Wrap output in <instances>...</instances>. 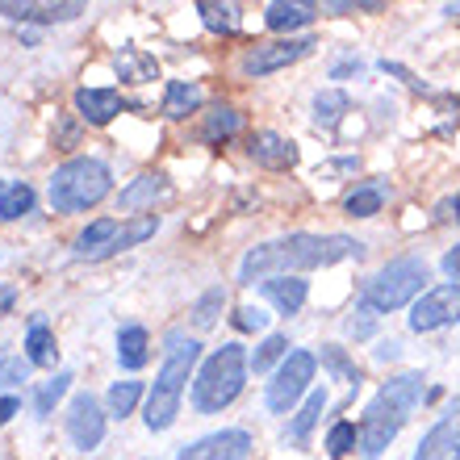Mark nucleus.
<instances>
[{
	"label": "nucleus",
	"mask_w": 460,
	"mask_h": 460,
	"mask_svg": "<svg viewBox=\"0 0 460 460\" xmlns=\"http://www.w3.org/2000/svg\"><path fill=\"white\" fill-rule=\"evenodd\" d=\"M427 398V376L423 373H398L389 376L385 385L373 394V402L364 406V419H360V456L364 460H376L381 452L398 439V431L406 427L419 402Z\"/></svg>",
	"instance_id": "2"
},
{
	"label": "nucleus",
	"mask_w": 460,
	"mask_h": 460,
	"mask_svg": "<svg viewBox=\"0 0 460 460\" xmlns=\"http://www.w3.org/2000/svg\"><path fill=\"white\" fill-rule=\"evenodd\" d=\"M314 50V38H277V42H260L255 50H247L239 63L243 75H272L280 67H289V63L305 59Z\"/></svg>",
	"instance_id": "9"
},
{
	"label": "nucleus",
	"mask_w": 460,
	"mask_h": 460,
	"mask_svg": "<svg viewBox=\"0 0 460 460\" xmlns=\"http://www.w3.org/2000/svg\"><path fill=\"white\" fill-rule=\"evenodd\" d=\"M138 398H143V385H138V381H118V385L110 389V414H113V419H126V414H134Z\"/></svg>",
	"instance_id": "32"
},
{
	"label": "nucleus",
	"mask_w": 460,
	"mask_h": 460,
	"mask_svg": "<svg viewBox=\"0 0 460 460\" xmlns=\"http://www.w3.org/2000/svg\"><path fill=\"white\" fill-rule=\"evenodd\" d=\"M110 189H113V176L105 159H93V155L67 159L50 176V206L59 209V214H80V209L105 201Z\"/></svg>",
	"instance_id": "6"
},
{
	"label": "nucleus",
	"mask_w": 460,
	"mask_h": 460,
	"mask_svg": "<svg viewBox=\"0 0 460 460\" xmlns=\"http://www.w3.org/2000/svg\"><path fill=\"white\" fill-rule=\"evenodd\" d=\"M356 444H360V427L348 423V419H340V423L327 431V452L331 456H348Z\"/></svg>",
	"instance_id": "34"
},
{
	"label": "nucleus",
	"mask_w": 460,
	"mask_h": 460,
	"mask_svg": "<svg viewBox=\"0 0 460 460\" xmlns=\"http://www.w3.org/2000/svg\"><path fill=\"white\" fill-rule=\"evenodd\" d=\"M34 209V189L30 184H0V218L13 222Z\"/></svg>",
	"instance_id": "28"
},
{
	"label": "nucleus",
	"mask_w": 460,
	"mask_h": 460,
	"mask_svg": "<svg viewBox=\"0 0 460 460\" xmlns=\"http://www.w3.org/2000/svg\"><path fill=\"white\" fill-rule=\"evenodd\" d=\"M314 368H318L314 351H289V356L280 360V368L272 373V381H268V394H264L268 411L289 414L293 406H297V398L310 389V381H314Z\"/></svg>",
	"instance_id": "8"
},
{
	"label": "nucleus",
	"mask_w": 460,
	"mask_h": 460,
	"mask_svg": "<svg viewBox=\"0 0 460 460\" xmlns=\"http://www.w3.org/2000/svg\"><path fill=\"white\" fill-rule=\"evenodd\" d=\"M389 181H364V184H356L348 197H343V209H348L351 218H376L381 209H385V201H389Z\"/></svg>",
	"instance_id": "17"
},
{
	"label": "nucleus",
	"mask_w": 460,
	"mask_h": 460,
	"mask_svg": "<svg viewBox=\"0 0 460 460\" xmlns=\"http://www.w3.org/2000/svg\"><path fill=\"white\" fill-rule=\"evenodd\" d=\"M348 110H351V97L340 93V88H327V93H318L314 97V121L323 126V130H335Z\"/></svg>",
	"instance_id": "26"
},
{
	"label": "nucleus",
	"mask_w": 460,
	"mask_h": 460,
	"mask_svg": "<svg viewBox=\"0 0 460 460\" xmlns=\"http://www.w3.org/2000/svg\"><path fill=\"white\" fill-rule=\"evenodd\" d=\"M197 13L214 34H230L239 25V4H197Z\"/></svg>",
	"instance_id": "31"
},
{
	"label": "nucleus",
	"mask_w": 460,
	"mask_h": 460,
	"mask_svg": "<svg viewBox=\"0 0 460 460\" xmlns=\"http://www.w3.org/2000/svg\"><path fill=\"white\" fill-rule=\"evenodd\" d=\"M252 159L260 164V168H268V172H285V168L297 164V146H293L285 134H277V130H260L252 138Z\"/></svg>",
	"instance_id": "15"
},
{
	"label": "nucleus",
	"mask_w": 460,
	"mask_h": 460,
	"mask_svg": "<svg viewBox=\"0 0 460 460\" xmlns=\"http://www.w3.org/2000/svg\"><path fill=\"white\" fill-rule=\"evenodd\" d=\"M436 222H460V193H452V197H444L436 206Z\"/></svg>",
	"instance_id": "37"
},
{
	"label": "nucleus",
	"mask_w": 460,
	"mask_h": 460,
	"mask_svg": "<svg viewBox=\"0 0 460 460\" xmlns=\"http://www.w3.org/2000/svg\"><path fill=\"white\" fill-rule=\"evenodd\" d=\"M260 289H264V297L277 305L280 314H297L305 305V297H310V285L297 277H272V280H264Z\"/></svg>",
	"instance_id": "18"
},
{
	"label": "nucleus",
	"mask_w": 460,
	"mask_h": 460,
	"mask_svg": "<svg viewBox=\"0 0 460 460\" xmlns=\"http://www.w3.org/2000/svg\"><path fill=\"white\" fill-rule=\"evenodd\" d=\"M348 72H360V59H340L335 67H331V80H343Z\"/></svg>",
	"instance_id": "42"
},
{
	"label": "nucleus",
	"mask_w": 460,
	"mask_h": 460,
	"mask_svg": "<svg viewBox=\"0 0 460 460\" xmlns=\"http://www.w3.org/2000/svg\"><path fill=\"white\" fill-rule=\"evenodd\" d=\"M439 268H444V272H448L452 280H460V243H456V247H452L448 255H444V264H439Z\"/></svg>",
	"instance_id": "38"
},
{
	"label": "nucleus",
	"mask_w": 460,
	"mask_h": 460,
	"mask_svg": "<svg viewBox=\"0 0 460 460\" xmlns=\"http://www.w3.org/2000/svg\"><path fill=\"white\" fill-rule=\"evenodd\" d=\"M168 176L164 172H143L134 184H126L121 189V209H146V206H155L159 197H168Z\"/></svg>",
	"instance_id": "19"
},
{
	"label": "nucleus",
	"mask_w": 460,
	"mask_h": 460,
	"mask_svg": "<svg viewBox=\"0 0 460 460\" xmlns=\"http://www.w3.org/2000/svg\"><path fill=\"white\" fill-rule=\"evenodd\" d=\"M456 323H460V285L427 289L411 310V331H419V335L439 331V327H456Z\"/></svg>",
	"instance_id": "10"
},
{
	"label": "nucleus",
	"mask_w": 460,
	"mask_h": 460,
	"mask_svg": "<svg viewBox=\"0 0 460 460\" xmlns=\"http://www.w3.org/2000/svg\"><path fill=\"white\" fill-rule=\"evenodd\" d=\"M17 411H22V402L13 398V394H9V398H0V427L9 423V419H13V414H17Z\"/></svg>",
	"instance_id": "41"
},
{
	"label": "nucleus",
	"mask_w": 460,
	"mask_h": 460,
	"mask_svg": "<svg viewBox=\"0 0 460 460\" xmlns=\"http://www.w3.org/2000/svg\"><path fill=\"white\" fill-rule=\"evenodd\" d=\"M427 280H431V268H427V260H419V255L389 260L376 277L364 280L360 310H368V314H389V310H402V305H411L414 297L423 293Z\"/></svg>",
	"instance_id": "5"
},
{
	"label": "nucleus",
	"mask_w": 460,
	"mask_h": 460,
	"mask_svg": "<svg viewBox=\"0 0 460 460\" xmlns=\"http://www.w3.org/2000/svg\"><path fill=\"white\" fill-rule=\"evenodd\" d=\"M318 17V4H285V0H277V4H268L264 9V25L268 30H297V25H310Z\"/></svg>",
	"instance_id": "25"
},
{
	"label": "nucleus",
	"mask_w": 460,
	"mask_h": 460,
	"mask_svg": "<svg viewBox=\"0 0 460 460\" xmlns=\"http://www.w3.org/2000/svg\"><path fill=\"white\" fill-rule=\"evenodd\" d=\"M247 452H252V436L243 427H226V431H214V436L184 444L176 460H247Z\"/></svg>",
	"instance_id": "13"
},
{
	"label": "nucleus",
	"mask_w": 460,
	"mask_h": 460,
	"mask_svg": "<svg viewBox=\"0 0 460 460\" xmlns=\"http://www.w3.org/2000/svg\"><path fill=\"white\" fill-rule=\"evenodd\" d=\"M411 460H460V398L448 402V411L439 414V423L427 427Z\"/></svg>",
	"instance_id": "11"
},
{
	"label": "nucleus",
	"mask_w": 460,
	"mask_h": 460,
	"mask_svg": "<svg viewBox=\"0 0 460 460\" xmlns=\"http://www.w3.org/2000/svg\"><path fill=\"white\" fill-rule=\"evenodd\" d=\"M67 439L80 452L101 448V439H105V414H101V402L93 394H75L72 406H67Z\"/></svg>",
	"instance_id": "12"
},
{
	"label": "nucleus",
	"mask_w": 460,
	"mask_h": 460,
	"mask_svg": "<svg viewBox=\"0 0 460 460\" xmlns=\"http://www.w3.org/2000/svg\"><path fill=\"white\" fill-rule=\"evenodd\" d=\"M323 368H327L331 376L348 381L351 389H360V381H364V373L356 368V360H348V351H343L340 343H323Z\"/></svg>",
	"instance_id": "27"
},
{
	"label": "nucleus",
	"mask_w": 460,
	"mask_h": 460,
	"mask_svg": "<svg viewBox=\"0 0 460 460\" xmlns=\"http://www.w3.org/2000/svg\"><path fill=\"white\" fill-rule=\"evenodd\" d=\"M30 368H34V364L22 360V356H9V360H0V389L22 385L25 376H30Z\"/></svg>",
	"instance_id": "35"
},
{
	"label": "nucleus",
	"mask_w": 460,
	"mask_h": 460,
	"mask_svg": "<svg viewBox=\"0 0 460 460\" xmlns=\"http://www.w3.org/2000/svg\"><path fill=\"white\" fill-rule=\"evenodd\" d=\"M373 356H376L381 364H385V360H398V356H402V343H398V340H389V343H381V348H376Z\"/></svg>",
	"instance_id": "39"
},
{
	"label": "nucleus",
	"mask_w": 460,
	"mask_h": 460,
	"mask_svg": "<svg viewBox=\"0 0 460 460\" xmlns=\"http://www.w3.org/2000/svg\"><path fill=\"white\" fill-rule=\"evenodd\" d=\"M75 110L93 126H105V121H113L121 113V93L118 88H80L75 93Z\"/></svg>",
	"instance_id": "16"
},
{
	"label": "nucleus",
	"mask_w": 460,
	"mask_h": 460,
	"mask_svg": "<svg viewBox=\"0 0 460 460\" xmlns=\"http://www.w3.org/2000/svg\"><path fill=\"white\" fill-rule=\"evenodd\" d=\"M197 360H201V343L189 340L184 331H172L168 335V356H164V368H159L155 385L146 394V427L151 431H168L181 414V402H184V385L193 376Z\"/></svg>",
	"instance_id": "3"
},
{
	"label": "nucleus",
	"mask_w": 460,
	"mask_h": 460,
	"mask_svg": "<svg viewBox=\"0 0 460 460\" xmlns=\"http://www.w3.org/2000/svg\"><path fill=\"white\" fill-rule=\"evenodd\" d=\"M159 230V218L155 214H138L130 222H118V218H97L93 226H84L75 234L72 252L75 260H110V255H121L138 247L143 239H151Z\"/></svg>",
	"instance_id": "7"
},
{
	"label": "nucleus",
	"mask_w": 460,
	"mask_h": 460,
	"mask_svg": "<svg viewBox=\"0 0 460 460\" xmlns=\"http://www.w3.org/2000/svg\"><path fill=\"white\" fill-rule=\"evenodd\" d=\"M0 305H4V310L13 305V289H0Z\"/></svg>",
	"instance_id": "43"
},
{
	"label": "nucleus",
	"mask_w": 460,
	"mask_h": 460,
	"mask_svg": "<svg viewBox=\"0 0 460 460\" xmlns=\"http://www.w3.org/2000/svg\"><path fill=\"white\" fill-rule=\"evenodd\" d=\"M364 243L351 234H310V230H293L285 239H268L243 255L239 285H264L272 277H289V272H310V268H331L340 260H360Z\"/></svg>",
	"instance_id": "1"
},
{
	"label": "nucleus",
	"mask_w": 460,
	"mask_h": 460,
	"mask_svg": "<svg viewBox=\"0 0 460 460\" xmlns=\"http://www.w3.org/2000/svg\"><path fill=\"white\" fill-rule=\"evenodd\" d=\"M348 331L356 335V340H368V335H373V318H351Z\"/></svg>",
	"instance_id": "40"
},
{
	"label": "nucleus",
	"mask_w": 460,
	"mask_h": 460,
	"mask_svg": "<svg viewBox=\"0 0 460 460\" xmlns=\"http://www.w3.org/2000/svg\"><path fill=\"white\" fill-rule=\"evenodd\" d=\"M444 13H448V17H456V13H460V4H444Z\"/></svg>",
	"instance_id": "44"
},
{
	"label": "nucleus",
	"mask_w": 460,
	"mask_h": 460,
	"mask_svg": "<svg viewBox=\"0 0 460 460\" xmlns=\"http://www.w3.org/2000/svg\"><path fill=\"white\" fill-rule=\"evenodd\" d=\"M25 360L34 368H50L59 360V348H55V335H50V323L47 318H34L30 331H25Z\"/></svg>",
	"instance_id": "21"
},
{
	"label": "nucleus",
	"mask_w": 460,
	"mask_h": 460,
	"mask_svg": "<svg viewBox=\"0 0 460 460\" xmlns=\"http://www.w3.org/2000/svg\"><path fill=\"white\" fill-rule=\"evenodd\" d=\"M239 130H243V113L234 110V105H214V110L206 113V126H201V143L222 146L226 138H234Z\"/></svg>",
	"instance_id": "22"
},
{
	"label": "nucleus",
	"mask_w": 460,
	"mask_h": 460,
	"mask_svg": "<svg viewBox=\"0 0 460 460\" xmlns=\"http://www.w3.org/2000/svg\"><path fill=\"white\" fill-rule=\"evenodd\" d=\"M84 13L80 0H0V17L9 22H42V25H55V22H75Z\"/></svg>",
	"instance_id": "14"
},
{
	"label": "nucleus",
	"mask_w": 460,
	"mask_h": 460,
	"mask_svg": "<svg viewBox=\"0 0 460 460\" xmlns=\"http://www.w3.org/2000/svg\"><path fill=\"white\" fill-rule=\"evenodd\" d=\"M222 305H226V289H222V285H214V289H206L201 297H197L193 323H197L201 331L214 327V323H218V314H222Z\"/></svg>",
	"instance_id": "30"
},
{
	"label": "nucleus",
	"mask_w": 460,
	"mask_h": 460,
	"mask_svg": "<svg viewBox=\"0 0 460 460\" xmlns=\"http://www.w3.org/2000/svg\"><path fill=\"white\" fill-rule=\"evenodd\" d=\"M146 360H151V340H146V331L143 327H121L118 331V364L126 373H138Z\"/></svg>",
	"instance_id": "23"
},
{
	"label": "nucleus",
	"mask_w": 460,
	"mask_h": 460,
	"mask_svg": "<svg viewBox=\"0 0 460 460\" xmlns=\"http://www.w3.org/2000/svg\"><path fill=\"white\" fill-rule=\"evenodd\" d=\"M72 381H75L72 373H55L50 381H42V385H38V394H34V411L42 414V419H47V414L55 411V402H59L63 394L72 389Z\"/></svg>",
	"instance_id": "29"
},
{
	"label": "nucleus",
	"mask_w": 460,
	"mask_h": 460,
	"mask_svg": "<svg viewBox=\"0 0 460 460\" xmlns=\"http://www.w3.org/2000/svg\"><path fill=\"white\" fill-rule=\"evenodd\" d=\"M234 327L239 331H264L268 314L260 310V305H239V310H234Z\"/></svg>",
	"instance_id": "36"
},
{
	"label": "nucleus",
	"mask_w": 460,
	"mask_h": 460,
	"mask_svg": "<svg viewBox=\"0 0 460 460\" xmlns=\"http://www.w3.org/2000/svg\"><path fill=\"white\" fill-rule=\"evenodd\" d=\"M323 406H327V389H310L302 402V411L293 414V423L285 427V444H293V448H302L305 439H310V431H314L318 414H323Z\"/></svg>",
	"instance_id": "20"
},
{
	"label": "nucleus",
	"mask_w": 460,
	"mask_h": 460,
	"mask_svg": "<svg viewBox=\"0 0 460 460\" xmlns=\"http://www.w3.org/2000/svg\"><path fill=\"white\" fill-rule=\"evenodd\" d=\"M285 356H289V340H285V335H268V340L255 348L252 368L255 373H268V368H272L277 360H285Z\"/></svg>",
	"instance_id": "33"
},
{
	"label": "nucleus",
	"mask_w": 460,
	"mask_h": 460,
	"mask_svg": "<svg viewBox=\"0 0 460 460\" xmlns=\"http://www.w3.org/2000/svg\"><path fill=\"white\" fill-rule=\"evenodd\" d=\"M247 373H252V356L243 351V343H226V348L214 351V356L197 368V381H193L197 414L226 411L230 402L243 394V385H247Z\"/></svg>",
	"instance_id": "4"
},
{
	"label": "nucleus",
	"mask_w": 460,
	"mask_h": 460,
	"mask_svg": "<svg viewBox=\"0 0 460 460\" xmlns=\"http://www.w3.org/2000/svg\"><path fill=\"white\" fill-rule=\"evenodd\" d=\"M201 110V88L189 84V80H168V93H164V113L172 121H184L189 113Z\"/></svg>",
	"instance_id": "24"
}]
</instances>
